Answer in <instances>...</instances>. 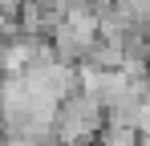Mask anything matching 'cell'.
I'll use <instances>...</instances> for the list:
<instances>
[{
	"mask_svg": "<svg viewBox=\"0 0 150 146\" xmlns=\"http://www.w3.org/2000/svg\"><path fill=\"white\" fill-rule=\"evenodd\" d=\"M101 126H105V114H101V101L98 97H85V94H69L57 114H53V142L57 146H89L98 142Z\"/></svg>",
	"mask_w": 150,
	"mask_h": 146,
	"instance_id": "obj_1",
	"label": "cell"
},
{
	"mask_svg": "<svg viewBox=\"0 0 150 146\" xmlns=\"http://www.w3.org/2000/svg\"><path fill=\"white\" fill-rule=\"evenodd\" d=\"M98 146H138V130H130V126H101Z\"/></svg>",
	"mask_w": 150,
	"mask_h": 146,
	"instance_id": "obj_2",
	"label": "cell"
},
{
	"mask_svg": "<svg viewBox=\"0 0 150 146\" xmlns=\"http://www.w3.org/2000/svg\"><path fill=\"white\" fill-rule=\"evenodd\" d=\"M21 4H25V0H0V12H4V16H16Z\"/></svg>",
	"mask_w": 150,
	"mask_h": 146,
	"instance_id": "obj_3",
	"label": "cell"
}]
</instances>
